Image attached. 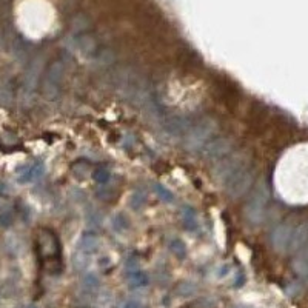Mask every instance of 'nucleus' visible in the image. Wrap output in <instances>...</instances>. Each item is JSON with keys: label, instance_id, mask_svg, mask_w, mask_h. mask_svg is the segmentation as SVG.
Returning <instances> with one entry per match:
<instances>
[{"label": "nucleus", "instance_id": "393cba45", "mask_svg": "<svg viewBox=\"0 0 308 308\" xmlns=\"http://www.w3.org/2000/svg\"><path fill=\"white\" fill-rule=\"evenodd\" d=\"M10 211H14V203H13V200H11L8 196L0 194V214L10 213Z\"/></svg>", "mask_w": 308, "mask_h": 308}, {"label": "nucleus", "instance_id": "f03ea898", "mask_svg": "<svg viewBox=\"0 0 308 308\" xmlns=\"http://www.w3.org/2000/svg\"><path fill=\"white\" fill-rule=\"evenodd\" d=\"M217 120L213 117H202L196 123H193L185 134V143L188 149H200L216 133Z\"/></svg>", "mask_w": 308, "mask_h": 308}, {"label": "nucleus", "instance_id": "f8f14e48", "mask_svg": "<svg viewBox=\"0 0 308 308\" xmlns=\"http://www.w3.org/2000/svg\"><path fill=\"white\" fill-rule=\"evenodd\" d=\"M45 173V165L42 162H34L30 165H25L19 170L17 182L19 184H31L39 181Z\"/></svg>", "mask_w": 308, "mask_h": 308}, {"label": "nucleus", "instance_id": "4468645a", "mask_svg": "<svg viewBox=\"0 0 308 308\" xmlns=\"http://www.w3.org/2000/svg\"><path fill=\"white\" fill-rule=\"evenodd\" d=\"M69 170H71V173H72V176L75 179H82V181L87 179L88 176H91V173H93L91 164L87 159H79V161L72 162Z\"/></svg>", "mask_w": 308, "mask_h": 308}, {"label": "nucleus", "instance_id": "1a4fd4ad", "mask_svg": "<svg viewBox=\"0 0 308 308\" xmlns=\"http://www.w3.org/2000/svg\"><path fill=\"white\" fill-rule=\"evenodd\" d=\"M42 69H43V60L39 57L31 63V66L28 68V71L25 74V79H23V93H25V96H31L34 93V90L37 88L40 75H42Z\"/></svg>", "mask_w": 308, "mask_h": 308}, {"label": "nucleus", "instance_id": "bb28decb", "mask_svg": "<svg viewBox=\"0 0 308 308\" xmlns=\"http://www.w3.org/2000/svg\"><path fill=\"white\" fill-rule=\"evenodd\" d=\"M122 308H142V303L139 300H136V299H130V300H126L123 303Z\"/></svg>", "mask_w": 308, "mask_h": 308}, {"label": "nucleus", "instance_id": "a211bd4d", "mask_svg": "<svg viewBox=\"0 0 308 308\" xmlns=\"http://www.w3.org/2000/svg\"><path fill=\"white\" fill-rule=\"evenodd\" d=\"M168 250L177 258V259H185L187 258V245L184 244L182 239L179 238H171L168 241Z\"/></svg>", "mask_w": 308, "mask_h": 308}, {"label": "nucleus", "instance_id": "f3484780", "mask_svg": "<svg viewBox=\"0 0 308 308\" xmlns=\"http://www.w3.org/2000/svg\"><path fill=\"white\" fill-rule=\"evenodd\" d=\"M296 254L297 256L294 259V270L308 279V245L305 248H302L300 251H297Z\"/></svg>", "mask_w": 308, "mask_h": 308}, {"label": "nucleus", "instance_id": "a878e982", "mask_svg": "<svg viewBox=\"0 0 308 308\" xmlns=\"http://www.w3.org/2000/svg\"><path fill=\"white\" fill-rule=\"evenodd\" d=\"M13 222H14V211H10V213H4V214H0V226L8 228V226H11V225H13Z\"/></svg>", "mask_w": 308, "mask_h": 308}, {"label": "nucleus", "instance_id": "412c9836", "mask_svg": "<svg viewBox=\"0 0 308 308\" xmlns=\"http://www.w3.org/2000/svg\"><path fill=\"white\" fill-rule=\"evenodd\" d=\"M113 228H114V231L116 233H123V231H126L128 228H130V220H128V217L125 216V214H122V213H119V214H116L114 217H113Z\"/></svg>", "mask_w": 308, "mask_h": 308}, {"label": "nucleus", "instance_id": "5701e85b", "mask_svg": "<svg viewBox=\"0 0 308 308\" xmlns=\"http://www.w3.org/2000/svg\"><path fill=\"white\" fill-rule=\"evenodd\" d=\"M145 200H146L145 193L140 191V190H137V191H134V193L130 196V207H131L133 210H140V208L145 205Z\"/></svg>", "mask_w": 308, "mask_h": 308}, {"label": "nucleus", "instance_id": "dca6fc26", "mask_svg": "<svg viewBox=\"0 0 308 308\" xmlns=\"http://www.w3.org/2000/svg\"><path fill=\"white\" fill-rule=\"evenodd\" d=\"M181 219H182V222H184V225H185V228H187L188 231H196V229H197V226H199L197 214H196V211H194L191 207L185 205V207L182 208V211H181Z\"/></svg>", "mask_w": 308, "mask_h": 308}, {"label": "nucleus", "instance_id": "9b49d317", "mask_svg": "<svg viewBox=\"0 0 308 308\" xmlns=\"http://www.w3.org/2000/svg\"><path fill=\"white\" fill-rule=\"evenodd\" d=\"M306 245H308V222H303V223H299L297 226L293 228L288 251L297 253L302 248H305Z\"/></svg>", "mask_w": 308, "mask_h": 308}, {"label": "nucleus", "instance_id": "20e7f679", "mask_svg": "<svg viewBox=\"0 0 308 308\" xmlns=\"http://www.w3.org/2000/svg\"><path fill=\"white\" fill-rule=\"evenodd\" d=\"M63 75H65V63L62 60H54L48 66L42 82V93L48 100H54L59 96Z\"/></svg>", "mask_w": 308, "mask_h": 308}, {"label": "nucleus", "instance_id": "2eb2a0df", "mask_svg": "<svg viewBox=\"0 0 308 308\" xmlns=\"http://www.w3.org/2000/svg\"><path fill=\"white\" fill-rule=\"evenodd\" d=\"M126 282H128L130 288H143V287H148V284H149V276H148V273H145V271L133 270V271L128 273Z\"/></svg>", "mask_w": 308, "mask_h": 308}, {"label": "nucleus", "instance_id": "39448f33", "mask_svg": "<svg viewBox=\"0 0 308 308\" xmlns=\"http://www.w3.org/2000/svg\"><path fill=\"white\" fill-rule=\"evenodd\" d=\"M253 184L254 171L250 168V165H247L225 182V191L231 199H239L253 187Z\"/></svg>", "mask_w": 308, "mask_h": 308}, {"label": "nucleus", "instance_id": "7ed1b4c3", "mask_svg": "<svg viewBox=\"0 0 308 308\" xmlns=\"http://www.w3.org/2000/svg\"><path fill=\"white\" fill-rule=\"evenodd\" d=\"M248 165V159L242 152H235V154H226V158L217 161V164L213 167V176L217 181L226 182L231 176L236 174L239 170Z\"/></svg>", "mask_w": 308, "mask_h": 308}, {"label": "nucleus", "instance_id": "6e6552de", "mask_svg": "<svg viewBox=\"0 0 308 308\" xmlns=\"http://www.w3.org/2000/svg\"><path fill=\"white\" fill-rule=\"evenodd\" d=\"M293 228L294 226L290 225V223H280V225L274 226V229L271 231L270 241H271V245H273V248L276 251H279V253L288 251L291 235H293Z\"/></svg>", "mask_w": 308, "mask_h": 308}, {"label": "nucleus", "instance_id": "f257e3e1", "mask_svg": "<svg viewBox=\"0 0 308 308\" xmlns=\"http://www.w3.org/2000/svg\"><path fill=\"white\" fill-rule=\"evenodd\" d=\"M268 199H270V191H268V187L265 184V181H259L258 185L254 187L247 205H245V217L250 223L253 225H259L264 217H265V208H267V203H268Z\"/></svg>", "mask_w": 308, "mask_h": 308}, {"label": "nucleus", "instance_id": "423d86ee", "mask_svg": "<svg viewBox=\"0 0 308 308\" xmlns=\"http://www.w3.org/2000/svg\"><path fill=\"white\" fill-rule=\"evenodd\" d=\"M235 146V142L228 136H219L216 139H210L200 149L202 158L205 159H222L223 156L231 152Z\"/></svg>", "mask_w": 308, "mask_h": 308}, {"label": "nucleus", "instance_id": "4be33fe9", "mask_svg": "<svg viewBox=\"0 0 308 308\" xmlns=\"http://www.w3.org/2000/svg\"><path fill=\"white\" fill-rule=\"evenodd\" d=\"M154 193H156L164 202H173L174 200V194H173V191L171 190H168L165 185H162V184H154Z\"/></svg>", "mask_w": 308, "mask_h": 308}, {"label": "nucleus", "instance_id": "ddd939ff", "mask_svg": "<svg viewBox=\"0 0 308 308\" xmlns=\"http://www.w3.org/2000/svg\"><path fill=\"white\" fill-rule=\"evenodd\" d=\"M100 245V239L99 236L94 233V231H85V233H82L81 239H79V251L84 253V254H93L97 251Z\"/></svg>", "mask_w": 308, "mask_h": 308}, {"label": "nucleus", "instance_id": "0eeeda50", "mask_svg": "<svg viewBox=\"0 0 308 308\" xmlns=\"http://www.w3.org/2000/svg\"><path fill=\"white\" fill-rule=\"evenodd\" d=\"M37 248L39 254L43 259L56 258L59 254V239L49 229H42L37 236Z\"/></svg>", "mask_w": 308, "mask_h": 308}, {"label": "nucleus", "instance_id": "b1692460", "mask_svg": "<svg viewBox=\"0 0 308 308\" xmlns=\"http://www.w3.org/2000/svg\"><path fill=\"white\" fill-rule=\"evenodd\" d=\"M14 100V94H13V90L11 87H2L0 88V102L5 104V105H10L11 102Z\"/></svg>", "mask_w": 308, "mask_h": 308}, {"label": "nucleus", "instance_id": "9d476101", "mask_svg": "<svg viewBox=\"0 0 308 308\" xmlns=\"http://www.w3.org/2000/svg\"><path fill=\"white\" fill-rule=\"evenodd\" d=\"M162 126L164 130L171 134V136H182V134H187L190 126H191V122L188 117L185 116H181V114H176V116H170V117H165L164 122H162Z\"/></svg>", "mask_w": 308, "mask_h": 308}, {"label": "nucleus", "instance_id": "6ab92c4d", "mask_svg": "<svg viewBox=\"0 0 308 308\" xmlns=\"http://www.w3.org/2000/svg\"><path fill=\"white\" fill-rule=\"evenodd\" d=\"M82 285H84V288L87 290V291H96V290H99V287H100V279H99V276L96 274V273H87L84 277H82Z\"/></svg>", "mask_w": 308, "mask_h": 308}, {"label": "nucleus", "instance_id": "aec40b11", "mask_svg": "<svg viewBox=\"0 0 308 308\" xmlns=\"http://www.w3.org/2000/svg\"><path fill=\"white\" fill-rule=\"evenodd\" d=\"M91 177H93L97 184L104 185V184H108V182H110L111 173H110V170L105 168V167H96V168L93 170V173H91Z\"/></svg>", "mask_w": 308, "mask_h": 308}]
</instances>
